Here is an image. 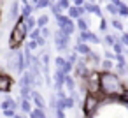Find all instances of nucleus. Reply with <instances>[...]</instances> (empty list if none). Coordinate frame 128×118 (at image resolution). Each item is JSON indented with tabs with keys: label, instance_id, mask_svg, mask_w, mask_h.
Listing matches in <instances>:
<instances>
[{
	"label": "nucleus",
	"instance_id": "nucleus-1",
	"mask_svg": "<svg viewBox=\"0 0 128 118\" xmlns=\"http://www.w3.org/2000/svg\"><path fill=\"white\" fill-rule=\"evenodd\" d=\"M102 92H105L107 95H116V93H123V85L118 79V76L105 72L102 74Z\"/></svg>",
	"mask_w": 128,
	"mask_h": 118
},
{
	"label": "nucleus",
	"instance_id": "nucleus-2",
	"mask_svg": "<svg viewBox=\"0 0 128 118\" xmlns=\"http://www.w3.org/2000/svg\"><path fill=\"white\" fill-rule=\"evenodd\" d=\"M25 35H26V25H25V21H16V25L12 27V32H11V41H9V44H11V48H18L23 41H25Z\"/></svg>",
	"mask_w": 128,
	"mask_h": 118
},
{
	"label": "nucleus",
	"instance_id": "nucleus-3",
	"mask_svg": "<svg viewBox=\"0 0 128 118\" xmlns=\"http://www.w3.org/2000/svg\"><path fill=\"white\" fill-rule=\"evenodd\" d=\"M11 83H12V79L9 78V76H0V92H7L9 88H11Z\"/></svg>",
	"mask_w": 128,
	"mask_h": 118
},
{
	"label": "nucleus",
	"instance_id": "nucleus-4",
	"mask_svg": "<svg viewBox=\"0 0 128 118\" xmlns=\"http://www.w3.org/2000/svg\"><path fill=\"white\" fill-rule=\"evenodd\" d=\"M95 104H96V97L91 93V95L86 99V111H91V109L95 107Z\"/></svg>",
	"mask_w": 128,
	"mask_h": 118
},
{
	"label": "nucleus",
	"instance_id": "nucleus-5",
	"mask_svg": "<svg viewBox=\"0 0 128 118\" xmlns=\"http://www.w3.org/2000/svg\"><path fill=\"white\" fill-rule=\"evenodd\" d=\"M77 49H79L81 53H84V55H88V53H90V49H88V46H86V44H81V46H77Z\"/></svg>",
	"mask_w": 128,
	"mask_h": 118
},
{
	"label": "nucleus",
	"instance_id": "nucleus-6",
	"mask_svg": "<svg viewBox=\"0 0 128 118\" xmlns=\"http://www.w3.org/2000/svg\"><path fill=\"white\" fill-rule=\"evenodd\" d=\"M37 21H39V25H40V27H44V25L48 23V16H40Z\"/></svg>",
	"mask_w": 128,
	"mask_h": 118
},
{
	"label": "nucleus",
	"instance_id": "nucleus-7",
	"mask_svg": "<svg viewBox=\"0 0 128 118\" xmlns=\"http://www.w3.org/2000/svg\"><path fill=\"white\" fill-rule=\"evenodd\" d=\"M70 16H74V18H76V16H79V11H77L76 7H72V9H70Z\"/></svg>",
	"mask_w": 128,
	"mask_h": 118
},
{
	"label": "nucleus",
	"instance_id": "nucleus-8",
	"mask_svg": "<svg viewBox=\"0 0 128 118\" xmlns=\"http://www.w3.org/2000/svg\"><path fill=\"white\" fill-rule=\"evenodd\" d=\"M68 6V0H60V7H67Z\"/></svg>",
	"mask_w": 128,
	"mask_h": 118
},
{
	"label": "nucleus",
	"instance_id": "nucleus-9",
	"mask_svg": "<svg viewBox=\"0 0 128 118\" xmlns=\"http://www.w3.org/2000/svg\"><path fill=\"white\" fill-rule=\"evenodd\" d=\"M104 67H105V69H109V67H112V62H109V60H105V62H104Z\"/></svg>",
	"mask_w": 128,
	"mask_h": 118
},
{
	"label": "nucleus",
	"instance_id": "nucleus-10",
	"mask_svg": "<svg viewBox=\"0 0 128 118\" xmlns=\"http://www.w3.org/2000/svg\"><path fill=\"white\" fill-rule=\"evenodd\" d=\"M79 27H81V28H86V23H84V20H79Z\"/></svg>",
	"mask_w": 128,
	"mask_h": 118
},
{
	"label": "nucleus",
	"instance_id": "nucleus-11",
	"mask_svg": "<svg viewBox=\"0 0 128 118\" xmlns=\"http://www.w3.org/2000/svg\"><path fill=\"white\" fill-rule=\"evenodd\" d=\"M112 25H114L116 28H121V23H119V21H112Z\"/></svg>",
	"mask_w": 128,
	"mask_h": 118
}]
</instances>
